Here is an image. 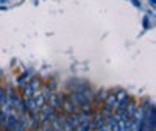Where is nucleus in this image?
I'll list each match as a JSON object with an SVG mask.
<instances>
[{"label": "nucleus", "mask_w": 156, "mask_h": 131, "mask_svg": "<svg viewBox=\"0 0 156 131\" xmlns=\"http://www.w3.org/2000/svg\"><path fill=\"white\" fill-rule=\"evenodd\" d=\"M6 101L12 109H19V111H25L23 109V101L22 98L14 92V90H8V95H6Z\"/></svg>", "instance_id": "obj_1"}, {"label": "nucleus", "mask_w": 156, "mask_h": 131, "mask_svg": "<svg viewBox=\"0 0 156 131\" xmlns=\"http://www.w3.org/2000/svg\"><path fill=\"white\" fill-rule=\"evenodd\" d=\"M106 106H109L111 109L115 108V104H117V97L115 94H106V101H105Z\"/></svg>", "instance_id": "obj_2"}, {"label": "nucleus", "mask_w": 156, "mask_h": 131, "mask_svg": "<svg viewBox=\"0 0 156 131\" xmlns=\"http://www.w3.org/2000/svg\"><path fill=\"white\" fill-rule=\"evenodd\" d=\"M5 103H6V94H5L3 89H0V108H2Z\"/></svg>", "instance_id": "obj_3"}, {"label": "nucleus", "mask_w": 156, "mask_h": 131, "mask_svg": "<svg viewBox=\"0 0 156 131\" xmlns=\"http://www.w3.org/2000/svg\"><path fill=\"white\" fill-rule=\"evenodd\" d=\"M144 27L148 28V20H147V19H144Z\"/></svg>", "instance_id": "obj_4"}]
</instances>
